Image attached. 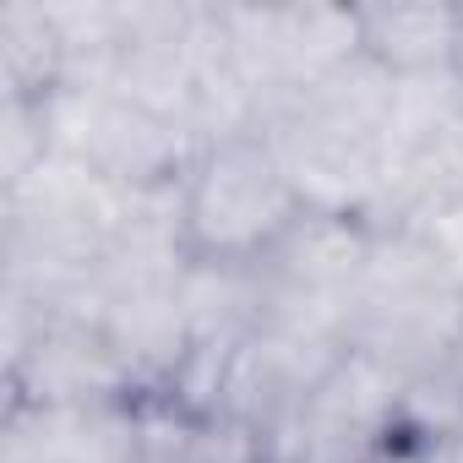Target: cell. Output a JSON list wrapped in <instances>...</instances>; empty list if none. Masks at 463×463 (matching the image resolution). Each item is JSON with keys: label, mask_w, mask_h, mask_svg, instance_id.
I'll return each instance as SVG.
<instances>
[{"label": "cell", "mask_w": 463, "mask_h": 463, "mask_svg": "<svg viewBox=\"0 0 463 463\" xmlns=\"http://www.w3.org/2000/svg\"><path fill=\"white\" fill-rule=\"evenodd\" d=\"M365 463H463V441H409V436H387Z\"/></svg>", "instance_id": "obj_3"}, {"label": "cell", "mask_w": 463, "mask_h": 463, "mask_svg": "<svg viewBox=\"0 0 463 463\" xmlns=\"http://www.w3.org/2000/svg\"><path fill=\"white\" fill-rule=\"evenodd\" d=\"M458 202H463V196H458Z\"/></svg>", "instance_id": "obj_6"}, {"label": "cell", "mask_w": 463, "mask_h": 463, "mask_svg": "<svg viewBox=\"0 0 463 463\" xmlns=\"http://www.w3.org/2000/svg\"><path fill=\"white\" fill-rule=\"evenodd\" d=\"M447 71H452V82L463 88V23H458V44H452V61H447Z\"/></svg>", "instance_id": "obj_4"}, {"label": "cell", "mask_w": 463, "mask_h": 463, "mask_svg": "<svg viewBox=\"0 0 463 463\" xmlns=\"http://www.w3.org/2000/svg\"><path fill=\"white\" fill-rule=\"evenodd\" d=\"M458 6H382L360 12V55H371L387 77H430L447 71L458 44Z\"/></svg>", "instance_id": "obj_2"}, {"label": "cell", "mask_w": 463, "mask_h": 463, "mask_svg": "<svg viewBox=\"0 0 463 463\" xmlns=\"http://www.w3.org/2000/svg\"><path fill=\"white\" fill-rule=\"evenodd\" d=\"M458 365H463V354H458Z\"/></svg>", "instance_id": "obj_5"}, {"label": "cell", "mask_w": 463, "mask_h": 463, "mask_svg": "<svg viewBox=\"0 0 463 463\" xmlns=\"http://www.w3.org/2000/svg\"><path fill=\"white\" fill-rule=\"evenodd\" d=\"M300 213L306 207L262 131L202 147L180 180L185 257L202 262H262Z\"/></svg>", "instance_id": "obj_1"}]
</instances>
